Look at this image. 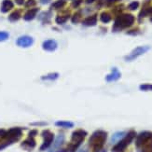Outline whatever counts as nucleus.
Returning <instances> with one entry per match:
<instances>
[{"mask_svg": "<svg viewBox=\"0 0 152 152\" xmlns=\"http://www.w3.org/2000/svg\"><path fill=\"white\" fill-rule=\"evenodd\" d=\"M35 134H37V131H31L29 134L30 136H33V135H35Z\"/></svg>", "mask_w": 152, "mask_h": 152, "instance_id": "7c9ffc66", "label": "nucleus"}, {"mask_svg": "<svg viewBox=\"0 0 152 152\" xmlns=\"http://www.w3.org/2000/svg\"><path fill=\"white\" fill-rule=\"evenodd\" d=\"M67 18H68V16H58V17H56V22L62 25V23L66 22Z\"/></svg>", "mask_w": 152, "mask_h": 152, "instance_id": "412c9836", "label": "nucleus"}, {"mask_svg": "<svg viewBox=\"0 0 152 152\" xmlns=\"http://www.w3.org/2000/svg\"><path fill=\"white\" fill-rule=\"evenodd\" d=\"M152 137V133H149V132H144V133H141L137 137L136 140V146L140 147L145 144V142H147L149 138Z\"/></svg>", "mask_w": 152, "mask_h": 152, "instance_id": "6e6552de", "label": "nucleus"}, {"mask_svg": "<svg viewBox=\"0 0 152 152\" xmlns=\"http://www.w3.org/2000/svg\"><path fill=\"white\" fill-rule=\"evenodd\" d=\"M63 141H65V136H63V134H59L58 136H57V138H56V140H55L54 147H54V149H59V147L63 145Z\"/></svg>", "mask_w": 152, "mask_h": 152, "instance_id": "2eb2a0df", "label": "nucleus"}, {"mask_svg": "<svg viewBox=\"0 0 152 152\" xmlns=\"http://www.w3.org/2000/svg\"><path fill=\"white\" fill-rule=\"evenodd\" d=\"M93 1H94V0H86L87 3H93Z\"/></svg>", "mask_w": 152, "mask_h": 152, "instance_id": "72a5a7b5", "label": "nucleus"}, {"mask_svg": "<svg viewBox=\"0 0 152 152\" xmlns=\"http://www.w3.org/2000/svg\"><path fill=\"white\" fill-rule=\"evenodd\" d=\"M141 91H152V84H143L140 86Z\"/></svg>", "mask_w": 152, "mask_h": 152, "instance_id": "5701e85b", "label": "nucleus"}, {"mask_svg": "<svg viewBox=\"0 0 152 152\" xmlns=\"http://www.w3.org/2000/svg\"><path fill=\"white\" fill-rule=\"evenodd\" d=\"M96 22H97V19H96V16H91V17L85 19L83 21V25H86V26H93L96 25Z\"/></svg>", "mask_w": 152, "mask_h": 152, "instance_id": "ddd939ff", "label": "nucleus"}, {"mask_svg": "<svg viewBox=\"0 0 152 152\" xmlns=\"http://www.w3.org/2000/svg\"><path fill=\"white\" fill-rule=\"evenodd\" d=\"M35 146V142L33 138H28L25 142H22V147H25V149H34Z\"/></svg>", "mask_w": 152, "mask_h": 152, "instance_id": "4468645a", "label": "nucleus"}, {"mask_svg": "<svg viewBox=\"0 0 152 152\" xmlns=\"http://www.w3.org/2000/svg\"><path fill=\"white\" fill-rule=\"evenodd\" d=\"M42 47H43V49L45 50L53 51V50H56V48H57V43H56L55 40H52V39H50V40L44 41Z\"/></svg>", "mask_w": 152, "mask_h": 152, "instance_id": "1a4fd4ad", "label": "nucleus"}, {"mask_svg": "<svg viewBox=\"0 0 152 152\" xmlns=\"http://www.w3.org/2000/svg\"><path fill=\"white\" fill-rule=\"evenodd\" d=\"M78 19H79V14L78 13H77V14H75L73 17H72V22H78Z\"/></svg>", "mask_w": 152, "mask_h": 152, "instance_id": "cd10ccee", "label": "nucleus"}, {"mask_svg": "<svg viewBox=\"0 0 152 152\" xmlns=\"http://www.w3.org/2000/svg\"><path fill=\"white\" fill-rule=\"evenodd\" d=\"M110 20H111V17H110V15L108 13H106V12H104L101 14V21L103 22H110Z\"/></svg>", "mask_w": 152, "mask_h": 152, "instance_id": "aec40b11", "label": "nucleus"}, {"mask_svg": "<svg viewBox=\"0 0 152 152\" xmlns=\"http://www.w3.org/2000/svg\"><path fill=\"white\" fill-rule=\"evenodd\" d=\"M34 43V39L32 38L29 35H22V37H19L16 41V44L20 47H22V48H27V47H30L33 45Z\"/></svg>", "mask_w": 152, "mask_h": 152, "instance_id": "423d86ee", "label": "nucleus"}, {"mask_svg": "<svg viewBox=\"0 0 152 152\" xmlns=\"http://www.w3.org/2000/svg\"><path fill=\"white\" fill-rule=\"evenodd\" d=\"M13 2L11 0H4L2 2V6H1V11L3 13H6L7 11H10V10L13 9Z\"/></svg>", "mask_w": 152, "mask_h": 152, "instance_id": "9d476101", "label": "nucleus"}, {"mask_svg": "<svg viewBox=\"0 0 152 152\" xmlns=\"http://www.w3.org/2000/svg\"><path fill=\"white\" fill-rule=\"evenodd\" d=\"M42 136L44 137V143L40 147V150H45L50 146V144L52 143L54 136L50 131H43Z\"/></svg>", "mask_w": 152, "mask_h": 152, "instance_id": "39448f33", "label": "nucleus"}, {"mask_svg": "<svg viewBox=\"0 0 152 152\" xmlns=\"http://www.w3.org/2000/svg\"><path fill=\"white\" fill-rule=\"evenodd\" d=\"M55 125L59 127H63V128H72L74 126V123L70 121H57L55 122Z\"/></svg>", "mask_w": 152, "mask_h": 152, "instance_id": "a211bd4d", "label": "nucleus"}, {"mask_svg": "<svg viewBox=\"0 0 152 152\" xmlns=\"http://www.w3.org/2000/svg\"><path fill=\"white\" fill-rule=\"evenodd\" d=\"M35 0H28V1L25 3V6L26 7H32V6H35Z\"/></svg>", "mask_w": 152, "mask_h": 152, "instance_id": "bb28decb", "label": "nucleus"}, {"mask_svg": "<svg viewBox=\"0 0 152 152\" xmlns=\"http://www.w3.org/2000/svg\"><path fill=\"white\" fill-rule=\"evenodd\" d=\"M119 78H121V73L118 71L114 69V71L112 72V73L108 76H106V81H114V80H117V79H119Z\"/></svg>", "mask_w": 152, "mask_h": 152, "instance_id": "f8f14e48", "label": "nucleus"}, {"mask_svg": "<svg viewBox=\"0 0 152 152\" xmlns=\"http://www.w3.org/2000/svg\"><path fill=\"white\" fill-rule=\"evenodd\" d=\"M134 22V17L133 15L130 14H125L122 15L121 17H119L116 20L115 25H114V30L117 28V29H121V28H125L132 25Z\"/></svg>", "mask_w": 152, "mask_h": 152, "instance_id": "7ed1b4c3", "label": "nucleus"}, {"mask_svg": "<svg viewBox=\"0 0 152 152\" xmlns=\"http://www.w3.org/2000/svg\"><path fill=\"white\" fill-rule=\"evenodd\" d=\"M106 133L103 131H97L91 135L90 138V146L93 147V149L95 151H98L102 149L104 143L106 142Z\"/></svg>", "mask_w": 152, "mask_h": 152, "instance_id": "f257e3e1", "label": "nucleus"}, {"mask_svg": "<svg viewBox=\"0 0 152 152\" xmlns=\"http://www.w3.org/2000/svg\"><path fill=\"white\" fill-rule=\"evenodd\" d=\"M20 17H21V13H20V11L15 10L9 16V20L10 22H16L20 19Z\"/></svg>", "mask_w": 152, "mask_h": 152, "instance_id": "f3484780", "label": "nucleus"}, {"mask_svg": "<svg viewBox=\"0 0 152 152\" xmlns=\"http://www.w3.org/2000/svg\"><path fill=\"white\" fill-rule=\"evenodd\" d=\"M63 5H65V2H63V0H60V1H57L53 4V7H55V9H60V7H62Z\"/></svg>", "mask_w": 152, "mask_h": 152, "instance_id": "a878e982", "label": "nucleus"}, {"mask_svg": "<svg viewBox=\"0 0 152 152\" xmlns=\"http://www.w3.org/2000/svg\"><path fill=\"white\" fill-rule=\"evenodd\" d=\"M138 7H139V3L135 1V2H132L130 4V5H129V9L131 10H136Z\"/></svg>", "mask_w": 152, "mask_h": 152, "instance_id": "393cba45", "label": "nucleus"}, {"mask_svg": "<svg viewBox=\"0 0 152 152\" xmlns=\"http://www.w3.org/2000/svg\"><path fill=\"white\" fill-rule=\"evenodd\" d=\"M135 134H135V132H134V131H131L130 133H128L125 135V137L113 147L112 152H123L124 151L127 146L129 145V144L133 141V139L135 137Z\"/></svg>", "mask_w": 152, "mask_h": 152, "instance_id": "f03ea898", "label": "nucleus"}, {"mask_svg": "<svg viewBox=\"0 0 152 152\" xmlns=\"http://www.w3.org/2000/svg\"><path fill=\"white\" fill-rule=\"evenodd\" d=\"M86 135H87V133L85 131H82V130L76 131L73 133V134H72V140H73L75 144H77V145H80Z\"/></svg>", "mask_w": 152, "mask_h": 152, "instance_id": "0eeeda50", "label": "nucleus"}, {"mask_svg": "<svg viewBox=\"0 0 152 152\" xmlns=\"http://www.w3.org/2000/svg\"><path fill=\"white\" fill-rule=\"evenodd\" d=\"M10 35L9 33L7 32H3V31H0V41H4V40H7L9 38Z\"/></svg>", "mask_w": 152, "mask_h": 152, "instance_id": "4be33fe9", "label": "nucleus"}, {"mask_svg": "<svg viewBox=\"0 0 152 152\" xmlns=\"http://www.w3.org/2000/svg\"><path fill=\"white\" fill-rule=\"evenodd\" d=\"M37 11H38V9H33V10H28L25 14V16H23V19H25V21H31V20H33L35 17Z\"/></svg>", "mask_w": 152, "mask_h": 152, "instance_id": "9b49d317", "label": "nucleus"}, {"mask_svg": "<svg viewBox=\"0 0 152 152\" xmlns=\"http://www.w3.org/2000/svg\"><path fill=\"white\" fill-rule=\"evenodd\" d=\"M81 2H82V0H77V1L73 2V7H78L79 5H80V3H81Z\"/></svg>", "mask_w": 152, "mask_h": 152, "instance_id": "c85d7f7f", "label": "nucleus"}, {"mask_svg": "<svg viewBox=\"0 0 152 152\" xmlns=\"http://www.w3.org/2000/svg\"><path fill=\"white\" fill-rule=\"evenodd\" d=\"M125 133H123V132H121V133H117V134H115L113 136H112L111 138V142L112 143H116L117 141H119L121 139H122L123 137L125 136Z\"/></svg>", "mask_w": 152, "mask_h": 152, "instance_id": "dca6fc26", "label": "nucleus"}, {"mask_svg": "<svg viewBox=\"0 0 152 152\" xmlns=\"http://www.w3.org/2000/svg\"><path fill=\"white\" fill-rule=\"evenodd\" d=\"M79 152H85V151H83V150H81V151H79Z\"/></svg>", "mask_w": 152, "mask_h": 152, "instance_id": "f704fd0d", "label": "nucleus"}, {"mask_svg": "<svg viewBox=\"0 0 152 152\" xmlns=\"http://www.w3.org/2000/svg\"><path fill=\"white\" fill-rule=\"evenodd\" d=\"M4 134H5V131H4V130H0V135H2Z\"/></svg>", "mask_w": 152, "mask_h": 152, "instance_id": "473e14b6", "label": "nucleus"}, {"mask_svg": "<svg viewBox=\"0 0 152 152\" xmlns=\"http://www.w3.org/2000/svg\"><path fill=\"white\" fill-rule=\"evenodd\" d=\"M59 77V75L57 73H51V74H48L46 76L42 77L43 80H54Z\"/></svg>", "mask_w": 152, "mask_h": 152, "instance_id": "6ab92c4d", "label": "nucleus"}, {"mask_svg": "<svg viewBox=\"0 0 152 152\" xmlns=\"http://www.w3.org/2000/svg\"><path fill=\"white\" fill-rule=\"evenodd\" d=\"M116 1H118V0H107V2H108V4H111V3H114Z\"/></svg>", "mask_w": 152, "mask_h": 152, "instance_id": "2f4dec72", "label": "nucleus"}, {"mask_svg": "<svg viewBox=\"0 0 152 152\" xmlns=\"http://www.w3.org/2000/svg\"><path fill=\"white\" fill-rule=\"evenodd\" d=\"M149 50V46H142V47H137L136 49H134L132 52L127 56L125 58L126 61L130 62V61H133V60L136 59L138 56L144 54L145 52H147V50Z\"/></svg>", "mask_w": 152, "mask_h": 152, "instance_id": "20e7f679", "label": "nucleus"}, {"mask_svg": "<svg viewBox=\"0 0 152 152\" xmlns=\"http://www.w3.org/2000/svg\"><path fill=\"white\" fill-rule=\"evenodd\" d=\"M152 12V7L150 9H145L141 11V13H140V17H144V16H147Z\"/></svg>", "mask_w": 152, "mask_h": 152, "instance_id": "b1692460", "label": "nucleus"}, {"mask_svg": "<svg viewBox=\"0 0 152 152\" xmlns=\"http://www.w3.org/2000/svg\"><path fill=\"white\" fill-rule=\"evenodd\" d=\"M15 2L18 4V5H22L25 3V0H15Z\"/></svg>", "mask_w": 152, "mask_h": 152, "instance_id": "c756f323", "label": "nucleus"}]
</instances>
